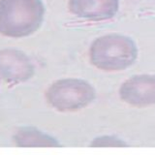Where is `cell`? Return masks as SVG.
<instances>
[{"label": "cell", "instance_id": "3", "mask_svg": "<svg viewBox=\"0 0 155 155\" xmlns=\"http://www.w3.org/2000/svg\"><path fill=\"white\" fill-rule=\"evenodd\" d=\"M95 98V91L88 82L66 79L54 82L47 91V99L53 108L74 111L84 108Z\"/></svg>", "mask_w": 155, "mask_h": 155}, {"label": "cell", "instance_id": "6", "mask_svg": "<svg viewBox=\"0 0 155 155\" xmlns=\"http://www.w3.org/2000/svg\"><path fill=\"white\" fill-rule=\"evenodd\" d=\"M33 74V66L23 53L16 51H0V75L13 81L29 79Z\"/></svg>", "mask_w": 155, "mask_h": 155}, {"label": "cell", "instance_id": "5", "mask_svg": "<svg viewBox=\"0 0 155 155\" xmlns=\"http://www.w3.org/2000/svg\"><path fill=\"white\" fill-rule=\"evenodd\" d=\"M69 9L80 18L104 21L111 18L116 14L118 0H70Z\"/></svg>", "mask_w": 155, "mask_h": 155}, {"label": "cell", "instance_id": "1", "mask_svg": "<svg viewBox=\"0 0 155 155\" xmlns=\"http://www.w3.org/2000/svg\"><path fill=\"white\" fill-rule=\"evenodd\" d=\"M41 0H0V33L24 37L40 27L44 18Z\"/></svg>", "mask_w": 155, "mask_h": 155}, {"label": "cell", "instance_id": "8", "mask_svg": "<svg viewBox=\"0 0 155 155\" xmlns=\"http://www.w3.org/2000/svg\"><path fill=\"white\" fill-rule=\"evenodd\" d=\"M90 145L92 147H127V143L115 137L104 136L95 139Z\"/></svg>", "mask_w": 155, "mask_h": 155}, {"label": "cell", "instance_id": "4", "mask_svg": "<svg viewBox=\"0 0 155 155\" xmlns=\"http://www.w3.org/2000/svg\"><path fill=\"white\" fill-rule=\"evenodd\" d=\"M124 102L137 107L155 104V76L138 75L131 77L119 89Z\"/></svg>", "mask_w": 155, "mask_h": 155}, {"label": "cell", "instance_id": "2", "mask_svg": "<svg viewBox=\"0 0 155 155\" xmlns=\"http://www.w3.org/2000/svg\"><path fill=\"white\" fill-rule=\"evenodd\" d=\"M90 61L104 71H121L137 58V47L130 38L118 34L102 36L92 43Z\"/></svg>", "mask_w": 155, "mask_h": 155}, {"label": "cell", "instance_id": "7", "mask_svg": "<svg viewBox=\"0 0 155 155\" xmlns=\"http://www.w3.org/2000/svg\"><path fill=\"white\" fill-rule=\"evenodd\" d=\"M15 143L18 147H59L55 139L34 128H22L15 136Z\"/></svg>", "mask_w": 155, "mask_h": 155}]
</instances>
